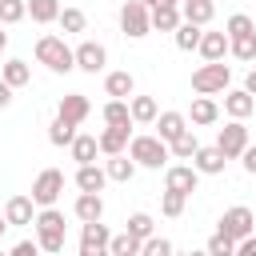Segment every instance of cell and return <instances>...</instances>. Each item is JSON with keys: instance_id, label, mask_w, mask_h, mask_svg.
Masks as SVG:
<instances>
[{"instance_id": "8fae6325", "label": "cell", "mask_w": 256, "mask_h": 256, "mask_svg": "<svg viewBox=\"0 0 256 256\" xmlns=\"http://www.w3.org/2000/svg\"><path fill=\"white\" fill-rule=\"evenodd\" d=\"M196 184H200V172H196L192 164H164V188L192 196V192H196Z\"/></svg>"}, {"instance_id": "1f68e13d", "label": "cell", "mask_w": 256, "mask_h": 256, "mask_svg": "<svg viewBox=\"0 0 256 256\" xmlns=\"http://www.w3.org/2000/svg\"><path fill=\"white\" fill-rule=\"evenodd\" d=\"M72 136H76V124H72V120L56 116V120L48 124V144H56V148H68V144H72Z\"/></svg>"}, {"instance_id": "603a6c76", "label": "cell", "mask_w": 256, "mask_h": 256, "mask_svg": "<svg viewBox=\"0 0 256 256\" xmlns=\"http://www.w3.org/2000/svg\"><path fill=\"white\" fill-rule=\"evenodd\" d=\"M196 52H200L204 60H224V56H228V32H200Z\"/></svg>"}, {"instance_id": "8992f818", "label": "cell", "mask_w": 256, "mask_h": 256, "mask_svg": "<svg viewBox=\"0 0 256 256\" xmlns=\"http://www.w3.org/2000/svg\"><path fill=\"white\" fill-rule=\"evenodd\" d=\"M60 192H64V172H60V168H44V172L32 180V200H36V208L56 204Z\"/></svg>"}, {"instance_id": "7c38bea8", "label": "cell", "mask_w": 256, "mask_h": 256, "mask_svg": "<svg viewBox=\"0 0 256 256\" xmlns=\"http://www.w3.org/2000/svg\"><path fill=\"white\" fill-rule=\"evenodd\" d=\"M224 164H228V156H224L216 144H200V148L192 152V168H196L200 176H220Z\"/></svg>"}, {"instance_id": "e575fe53", "label": "cell", "mask_w": 256, "mask_h": 256, "mask_svg": "<svg viewBox=\"0 0 256 256\" xmlns=\"http://www.w3.org/2000/svg\"><path fill=\"white\" fill-rule=\"evenodd\" d=\"M56 24H60L64 32H84V28H88V16H84L80 8H60Z\"/></svg>"}, {"instance_id": "e0dca14e", "label": "cell", "mask_w": 256, "mask_h": 256, "mask_svg": "<svg viewBox=\"0 0 256 256\" xmlns=\"http://www.w3.org/2000/svg\"><path fill=\"white\" fill-rule=\"evenodd\" d=\"M152 124H156V136H160L164 144H172V140L188 128V116H184V112H156Z\"/></svg>"}, {"instance_id": "9a60e30c", "label": "cell", "mask_w": 256, "mask_h": 256, "mask_svg": "<svg viewBox=\"0 0 256 256\" xmlns=\"http://www.w3.org/2000/svg\"><path fill=\"white\" fill-rule=\"evenodd\" d=\"M88 112H92V104H88V96H84V92H68V96H60V108H56V116L72 120L76 128L88 120Z\"/></svg>"}, {"instance_id": "f35d334b", "label": "cell", "mask_w": 256, "mask_h": 256, "mask_svg": "<svg viewBox=\"0 0 256 256\" xmlns=\"http://www.w3.org/2000/svg\"><path fill=\"white\" fill-rule=\"evenodd\" d=\"M224 32H228V40H232V36H244V32H256V24H252V16H248V12H232V16L224 20Z\"/></svg>"}, {"instance_id": "484cf974", "label": "cell", "mask_w": 256, "mask_h": 256, "mask_svg": "<svg viewBox=\"0 0 256 256\" xmlns=\"http://www.w3.org/2000/svg\"><path fill=\"white\" fill-rule=\"evenodd\" d=\"M68 148H72V160H76V164H92V160H96V152H100L96 136H88V132H76Z\"/></svg>"}, {"instance_id": "7a4b0ae2", "label": "cell", "mask_w": 256, "mask_h": 256, "mask_svg": "<svg viewBox=\"0 0 256 256\" xmlns=\"http://www.w3.org/2000/svg\"><path fill=\"white\" fill-rule=\"evenodd\" d=\"M36 60H40L48 72H56V76H64V72L76 68V56H72V48L64 44V36H40V40H36Z\"/></svg>"}, {"instance_id": "cb8c5ba5", "label": "cell", "mask_w": 256, "mask_h": 256, "mask_svg": "<svg viewBox=\"0 0 256 256\" xmlns=\"http://www.w3.org/2000/svg\"><path fill=\"white\" fill-rule=\"evenodd\" d=\"M104 92L116 96V100H128V96L136 92V76H132V72H108V76H104Z\"/></svg>"}, {"instance_id": "277c9868", "label": "cell", "mask_w": 256, "mask_h": 256, "mask_svg": "<svg viewBox=\"0 0 256 256\" xmlns=\"http://www.w3.org/2000/svg\"><path fill=\"white\" fill-rule=\"evenodd\" d=\"M132 160H136V168H164L168 164V144L160 140V136H132L128 140V148H124Z\"/></svg>"}, {"instance_id": "44dd1931", "label": "cell", "mask_w": 256, "mask_h": 256, "mask_svg": "<svg viewBox=\"0 0 256 256\" xmlns=\"http://www.w3.org/2000/svg\"><path fill=\"white\" fill-rule=\"evenodd\" d=\"M180 16H184L188 24L208 28V24H212V16H216V4H212V0H180Z\"/></svg>"}, {"instance_id": "74e56055", "label": "cell", "mask_w": 256, "mask_h": 256, "mask_svg": "<svg viewBox=\"0 0 256 256\" xmlns=\"http://www.w3.org/2000/svg\"><path fill=\"white\" fill-rule=\"evenodd\" d=\"M28 16V4L24 0H0V24L8 28V24H20Z\"/></svg>"}, {"instance_id": "ac0fdd59", "label": "cell", "mask_w": 256, "mask_h": 256, "mask_svg": "<svg viewBox=\"0 0 256 256\" xmlns=\"http://www.w3.org/2000/svg\"><path fill=\"white\" fill-rule=\"evenodd\" d=\"M104 184H108V172L92 160V164H76V188L80 192H104Z\"/></svg>"}, {"instance_id": "3957f363", "label": "cell", "mask_w": 256, "mask_h": 256, "mask_svg": "<svg viewBox=\"0 0 256 256\" xmlns=\"http://www.w3.org/2000/svg\"><path fill=\"white\" fill-rule=\"evenodd\" d=\"M232 84V68L224 64V60H204L196 72H192V92H200V96H216V92H224Z\"/></svg>"}, {"instance_id": "52a82bcc", "label": "cell", "mask_w": 256, "mask_h": 256, "mask_svg": "<svg viewBox=\"0 0 256 256\" xmlns=\"http://www.w3.org/2000/svg\"><path fill=\"white\" fill-rule=\"evenodd\" d=\"M108 240H112L108 224H100V220H84L80 224V256H104Z\"/></svg>"}, {"instance_id": "d6a6232c", "label": "cell", "mask_w": 256, "mask_h": 256, "mask_svg": "<svg viewBox=\"0 0 256 256\" xmlns=\"http://www.w3.org/2000/svg\"><path fill=\"white\" fill-rule=\"evenodd\" d=\"M196 148H200V140H196V132H192V128H184V132L168 144V152H172L176 160H192V152H196Z\"/></svg>"}, {"instance_id": "d6986e66", "label": "cell", "mask_w": 256, "mask_h": 256, "mask_svg": "<svg viewBox=\"0 0 256 256\" xmlns=\"http://www.w3.org/2000/svg\"><path fill=\"white\" fill-rule=\"evenodd\" d=\"M188 120H192L196 128L216 124V120H220V104H216L212 96H200V92H196V100H192V108H188Z\"/></svg>"}, {"instance_id": "7dc6e473", "label": "cell", "mask_w": 256, "mask_h": 256, "mask_svg": "<svg viewBox=\"0 0 256 256\" xmlns=\"http://www.w3.org/2000/svg\"><path fill=\"white\" fill-rule=\"evenodd\" d=\"M244 92H252V96H256V68L244 76Z\"/></svg>"}, {"instance_id": "ab89813d", "label": "cell", "mask_w": 256, "mask_h": 256, "mask_svg": "<svg viewBox=\"0 0 256 256\" xmlns=\"http://www.w3.org/2000/svg\"><path fill=\"white\" fill-rule=\"evenodd\" d=\"M140 256H172V240H164V236H144V240H140Z\"/></svg>"}, {"instance_id": "6da1fadb", "label": "cell", "mask_w": 256, "mask_h": 256, "mask_svg": "<svg viewBox=\"0 0 256 256\" xmlns=\"http://www.w3.org/2000/svg\"><path fill=\"white\" fill-rule=\"evenodd\" d=\"M32 224H36V244H40V252H64V212H60L56 204L40 208V212L32 216Z\"/></svg>"}, {"instance_id": "b9f144b4", "label": "cell", "mask_w": 256, "mask_h": 256, "mask_svg": "<svg viewBox=\"0 0 256 256\" xmlns=\"http://www.w3.org/2000/svg\"><path fill=\"white\" fill-rule=\"evenodd\" d=\"M208 252H212V256H236V240H232L228 232L216 228V236L208 240Z\"/></svg>"}, {"instance_id": "f907efd6", "label": "cell", "mask_w": 256, "mask_h": 256, "mask_svg": "<svg viewBox=\"0 0 256 256\" xmlns=\"http://www.w3.org/2000/svg\"><path fill=\"white\" fill-rule=\"evenodd\" d=\"M4 228H8V220H4V216H0V236H4Z\"/></svg>"}, {"instance_id": "bcb514c9", "label": "cell", "mask_w": 256, "mask_h": 256, "mask_svg": "<svg viewBox=\"0 0 256 256\" xmlns=\"http://www.w3.org/2000/svg\"><path fill=\"white\" fill-rule=\"evenodd\" d=\"M12 92H16V88H12V84H4V80H0V112H4V108H8V104H12Z\"/></svg>"}, {"instance_id": "5b68a950", "label": "cell", "mask_w": 256, "mask_h": 256, "mask_svg": "<svg viewBox=\"0 0 256 256\" xmlns=\"http://www.w3.org/2000/svg\"><path fill=\"white\" fill-rule=\"evenodd\" d=\"M120 32H124L128 40H144V36L152 32L148 4H140V0H124V4H120Z\"/></svg>"}, {"instance_id": "f6af8a7d", "label": "cell", "mask_w": 256, "mask_h": 256, "mask_svg": "<svg viewBox=\"0 0 256 256\" xmlns=\"http://www.w3.org/2000/svg\"><path fill=\"white\" fill-rule=\"evenodd\" d=\"M240 160H244V172H248V176H256V144H248V148L240 152Z\"/></svg>"}, {"instance_id": "c3c4849f", "label": "cell", "mask_w": 256, "mask_h": 256, "mask_svg": "<svg viewBox=\"0 0 256 256\" xmlns=\"http://www.w3.org/2000/svg\"><path fill=\"white\" fill-rule=\"evenodd\" d=\"M4 48H8V32H4V24H0V60H4Z\"/></svg>"}, {"instance_id": "ffe728a7", "label": "cell", "mask_w": 256, "mask_h": 256, "mask_svg": "<svg viewBox=\"0 0 256 256\" xmlns=\"http://www.w3.org/2000/svg\"><path fill=\"white\" fill-rule=\"evenodd\" d=\"M72 216L84 224V220H104V200H100V192H80L76 196V204H72Z\"/></svg>"}, {"instance_id": "83f0119b", "label": "cell", "mask_w": 256, "mask_h": 256, "mask_svg": "<svg viewBox=\"0 0 256 256\" xmlns=\"http://www.w3.org/2000/svg\"><path fill=\"white\" fill-rule=\"evenodd\" d=\"M128 112H132V124H152L160 108L152 96H128Z\"/></svg>"}, {"instance_id": "f1b7e54d", "label": "cell", "mask_w": 256, "mask_h": 256, "mask_svg": "<svg viewBox=\"0 0 256 256\" xmlns=\"http://www.w3.org/2000/svg\"><path fill=\"white\" fill-rule=\"evenodd\" d=\"M200 24H188V20H180L176 24V32H172V40H176V48L180 52H196V44H200Z\"/></svg>"}, {"instance_id": "ee69618b", "label": "cell", "mask_w": 256, "mask_h": 256, "mask_svg": "<svg viewBox=\"0 0 256 256\" xmlns=\"http://www.w3.org/2000/svg\"><path fill=\"white\" fill-rule=\"evenodd\" d=\"M36 252H40L36 240H20V244H12V256H36Z\"/></svg>"}, {"instance_id": "2e32d148", "label": "cell", "mask_w": 256, "mask_h": 256, "mask_svg": "<svg viewBox=\"0 0 256 256\" xmlns=\"http://www.w3.org/2000/svg\"><path fill=\"white\" fill-rule=\"evenodd\" d=\"M32 216H36V200H32V196H12V200L4 204V220H8L12 228H28Z\"/></svg>"}, {"instance_id": "8d00e7d4", "label": "cell", "mask_w": 256, "mask_h": 256, "mask_svg": "<svg viewBox=\"0 0 256 256\" xmlns=\"http://www.w3.org/2000/svg\"><path fill=\"white\" fill-rule=\"evenodd\" d=\"M184 204H188V196H184V192H172V188H164V196H160V212H164L168 220H176V216L184 212Z\"/></svg>"}, {"instance_id": "d590c367", "label": "cell", "mask_w": 256, "mask_h": 256, "mask_svg": "<svg viewBox=\"0 0 256 256\" xmlns=\"http://www.w3.org/2000/svg\"><path fill=\"white\" fill-rule=\"evenodd\" d=\"M104 124H132V112H128V100H108L104 104Z\"/></svg>"}, {"instance_id": "30bf717a", "label": "cell", "mask_w": 256, "mask_h": 256, "mask_svg": "<svg viewBox=\"0 0 256 256\" xmlns=\"http://www.w3.org/2000/svg\"><path fill=\"white\" fill-rule=\"evenodd\" d=\"M72 56H76V68H80V72H88V76L104 72V64H108V52H104V44H100V40H84L80 48H72Z\"/></svg>"}, {"instance_id": "7402d4cb", "label": "cell", "mask_w": 256, "mask_h": 256, "mask_svg": "<svg viewBox=\"0 0 256 256\" xmlns=\"http://www.w3.org/2000/svg\"><path fill=\"white\" fill-rule=\"evenodd\" d=\"M148 20L156 32H176V24L184 16H180V4H156V8H148Z\"/></svg>"}, {"instance_id": "681fc988", "label": "cell", "mask_w": 256, "mask_h": 256, "mask_svg": "<svg viewBox=\"0 0 256 256\" xmlns=\"http://www.w3.org/2000/svg\"><path fill=\"white\" fill-rule=\"evenodd\" d=\"M140 4H148V8H156V4H180V0H140Z\"/></svg>"}, {"instance_id": "7bdbcfd3", "label": "cell", "mask_w": 256, "mask_h": 256, "mask_svg": "<svg viewBox=\"0 0 256 256\" xmlns=\"http://www.w3.org/2000/svg\"><path fill=\"white\" fill-rule=\"evenodd\" d=\"M236 256H256V232H248V236L236 240Z\"/></svg>"}, {"instance_id": "4316f807", "label": "cell", "mask_w": 256, "mask_h": 256, "mask_svg": "<svg viewBox=\"0 0 256 256\" xmlns=\"http://www.w3.org/2000/svg\"><path fill=\"white\" fill-rule=\"evenodd\" d=\"M0 80L12 84V88H24V84L32 80V68H28L24 60H4V64H0Z\"/></svg>"}, {"instance_id": "60d3db41", "label": "cell", "mask_w": 256, "mask_h": 256, "mask_svg": "<svg viewBox=\"0 0 256 256\" xmlns=\"http://www.w3.org/2000/svg\"><path fill=\"white\" fill-rule=\"evenodd\" d=\"M152 228H156V224H152V216H148V212H132V216H128V232H132L136 240L152 236Z\"/></svg>"}, {"instance_id": "9c48e42d", "label": "cell", "mask_w": 256, "mask_h": 256, "mask_svg": "<svg viewBox=\"0 0 256 256\" xmlns=\"http://www.w3.org/2000/svg\"><path fill=\"white\" fill-rule=\"evenodd\" d=\"M216 228H220V232H228L232 240H240V236L256 232V216H252V208L236 204V208H228V212L220 216V224H216Z\"/></svg>"}, {"instance_id": "f546056e", "label": "cell", "mask_w": 256, "mask_h": 256, "mask_svg": "<svg viewBox=\"0 0 256 256\" xmlns=\"http://www.w3.org/2000/svg\"><path fill=\"white\" fill-rule=\"evenodd\" d=\"M228 56H236V60H244V64H252V60H256V32H244V36H232V40H228Z\"/></svg>"}, {"instance_id": "5bb4252c", "label": "cell", "mask_w": 256, "mask_h": 256, "mask_svg": "<svg viewBox=\"0 0 256 256\" xmlns=\"http://www.w3.org/2000/svg\"><path fill=\"white\" fill-rule=\"evenodd\" d=\"M252 108H256V96H252V92H244V88H224V112H228L232 120H248Z\"/></svg>"}, {"instance_id": "4fadbf2b", "label": "cell", "mask_w": 256, "mask_h": 256, "mask_svg": "<svg viewBox=\"0 0 256 256\" xmlns=\"http://www.w3.org/2000/svg\"><path fill=\"white\" fill-rule=\"evenodd\" d=\"M128 140H132V124H108V128L96 136V144H100V152H104V156L124 152V148H128Z\"/></svg>"}, {"instance_id": "836d02e7", "label": "cell", "mask_w": 256, "mask_h": 256, "mask_svg": "<svg viewBox=\"0 0 256 256\" xmlns=\"http://www.w3.org/2000/svg\"><path fill=\"white\" fill-rule=\"evenodd\" d=\"M108 256H140V240L132 232H120L108 240Z\"/></svg>"}, {"instance_id": "d4e9b609", "label": "cell", "mask_w": 256, "mask_h": 256, "mask_svg": "<svg viewBox=\"0 0 256 256\" xmlns=\"http://www.w3.org/2000/svg\"><path fill=\"white\" fill-rule=\"evenodd\" d=\"M104 172H108V180H116V184H128V180L136 176V160H132V156H124V152H116V156H108Z\"/></svg>"}, {"instance_id": "4dcf8cb0", "label": "cell", "mask_w": 256, "mask_h": 256, "mask_svg": "<svg viewBox=\"0 0 256 256\" xmlns=\"http://www.w3.org/2000/svg\"><path fill=\"white\" fill-rule=\"evenodd\" d=\"M24 4L36 24H56V16H60V0H24Z\"/></svg>"}, {"instance_id": "ba28073f", "label": "cell", "mask_w": 256, "mask_h": 256, "mask_svg": "<svg viewBox=\"0 0 256 256\" xmlns=\"http://www.w3.org/2000/svg\"><path fill=\"white\" fill-rule=\"evenodd\" d=\"M216 148H220L228 160H240V152L248 148V128H244V120H228V124L220 128V136H216Z\"/></svg>"}]
</instances>
